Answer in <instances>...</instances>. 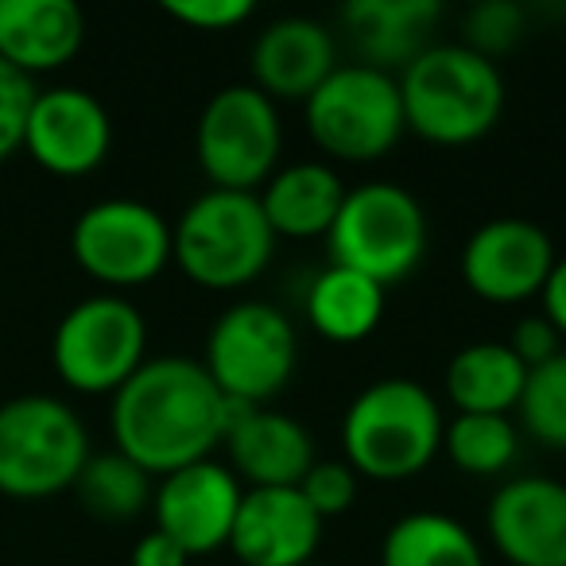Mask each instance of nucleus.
Wrapping results in <instances>:
<instances>
[{
	"label": "nucleus",
	"mask_w": 566,
	"mask_h": 566,
	"mask_svg": "<svg viewBox=\"0 0 566 566\" xmlns=\"http://www.w3.org/2000/svg\"><path fill=\"white\" fill-rule=\"evenodd\" d=\"M113 450L144 473H167L210 458L226 439V396L195 357H148L109 403Z\"/></svg>",
	"instance_id": "f257e3e1"
},
{
	"label": "nucleus",
	"mask_w": 566,
	"mask_h": 566,
	"mask_svg": "<svg viewBox=\"0 0 566 566\" xmlns=\"http://www.w3.org/2000/svg\"><path fill=\"white\" fill-rule=\"evenodd\" d=\"M447 419L431 388L411 377H380L349 400L342 450L357 478L408 481L442 450Z\"/></svg>",
	"instance_id": "f03ea898"
},
{
	"label": "nucleus",
	"mask_w": 566,
	"mask_h": 566,
	"mask_svg": "<svg viewBox=\"0 0 566 566\" xmlns=\"http://www.w3.org/2000/svg\"><path fill=\"white\" fill-rule=\"evenodd\" d=\"M396 82L408 128L442 148L481 140L501 120L509 97L501 66L465 43H431L396 74Z\"/></svg>",
	"instance_id": "7ed1b4c3"
},
{
	"label": "nucleus",
	"mask_w": 566,
	"mask_h": 566,
	"mask_svg": "<svg viewBox=\"0 0 566 566\" xmlns=\"http://www.w3.org/2000/svg\"><path fill=\"white\" fill-rule=\"evenodd\" d=\"M275 241L256 195L210 187L175 218L171 260L206 292H237L272 264Z\"/></svg>",
	"instance_id": "20e7f679"
},
{
	"label": "nucleus",
	"mask_w": 566,
	"mask_h": 566,
	"mask_svg": "<svg viewBox=\"0 0 566 566\" xmlns=\"http://www.w3.org/2000/svg\"><path fill=\"white\" fill-rule=\"evenodd\" d=\"M90 454L86 423L59 396L28 392L0 403V493L12 501H48L74 489Z\"/></svg>",
	"instance_id": "39448f33"
},
{
	"label": "nucleus",
	"mask_w": 566,
	"mask_h": 566,
	"mask_svg": "<svg viewBox=\"0 0 566 566\" xmlns=\"http://www.w3.org/2000/svg\"><path fill=\"white\" fill-rule=\"evenodd\" d=\"M300 365V334L287 311L264 300H241L221 311L206 334L202 369L226 400L264 408L292 385Z\"/></svg>",
	"instance_id": "423d86ee"
},
{
	"label": "nucleus",
	"mask_w": 566,
	"mask_h": 566,
	"mask_svg": "<svg viewBox=\"0 0 566 566\" xmlns=\"http://www.w3.org/2000/svg\"><path fill=\"white\" fill-rule=\"evenodd\" d=\"M334 264L377 280L380 287L408 280L427 252V213L400 182H361L346 190L331 233Z\"/></svg>",
	"instance_id": "0eeeda50"
},
{
	"label": "nucleus",
	"mask_w": 566,
	"mask_h": 566,
	"mask_svg": "<svg viewBox=\"0 0 566 566\" xmlns=\"http://www.w3.org/2000/svg\"><path fill=\"white\" fill-rule=\"evenodd\" d=\"M307 133L326 156L342 164H373L408 128L396 74L365 63H338V71L303 102Z\"/></svg>",
	"instance_id": "6e6552de"
},
{
	"label": "nucleus",
	"mask_w": 566,
	"mask_h": 566,
	"mask_svg": "<svg viewBox=\"0 0 566 566\" xmlns=\"http://www.w3.org/2000/svg\"><path fill=\"white\" fill-rule=\"evenodd\" d=\"M148 361V323L133 300L97 292L78 300L55 326L51 365L82 396H113Z\"/></svg>",
	"instance_id": "1a4fd4ad"
},
{
	"label": "nucleus",
	"mask_w": 566,
	"mask_h": 566,
	"mask_svg": "<svg viewBox=\"0 0 566 566\" xmlns=\"http://www.w3.org/2000/svg\"><path fill=\"white\" fill-rule=\"evenodd\" d=\"M283 151V120L268 94L252 82H233L210 94L198 113L195 156L218 190L256 195L272 179Z\"/></svg>",
	"instance_id": "9d476101"
},
{
	"label": "nucleus",
	"mask_w": 566,
	"mask_h": 566,
	"mask_svg": "<svg viewBox=\"0 0 566 566\" xmlns=\"http://www.w3.org/2000/svg\"><path fill=\"white\" fill-rule=\"evenodd\" d=\"M71 252L90 280L125 295L171 264V221L140 198H102L74 218Z\"/></svg>",
	"instance_id": "9b49d317"
},
{
	"label": "nucleus",
	"mask_w": 566,
	"mask_h": 566,
	"mask_svg": "<svg viewBox=\"0 0 566 566\" xmlns=\"http://www.w3.org/2000/svg\"><path fill=\"white\" fill-rule=\"evenodd\" d=\"M555 244L532 218H489L462 244V280L485 303L535 300L555 268Z\"/></svg>",
	"instance_id": "f8f14e48"
},
{
	"label": "nucleus",
	"mask_w": 566,
	"mask_h": 566,
	"mask_svg": "<svg viewBox=\"0 0 566 566\" xmlns=\"http://www.w3.org/2000/svg\"><path fill=\"white\" fill-rule=\"evenodd\" d=\"M113 120L102 97L82 86L40 90L28 113L24 151L59 179H82L109 159Z\"/></svg>",
	"instance_id": "ddd939ff"
},
{
	"label": "nucleus",
	"mask_w": 566,
	"mask_h": 566,
	"mask_svg": "<svg viewBox=\"0 0 566 566\" xmlns=\"http://www.w3.org/2000/svg\"><path fill=\"white\" fill-rule=\"evenodd\" d=\"M241 496V478L229 465L213 462V458L182 465V470L159 478L156 493H151L156 532L171 535L190 558L213 555L218 547H229Z\"/></svg>",
	"instance_id": "4468645a"
},
{
	"label": "nucleus",
	"mask_w": 566,
	"mask_h": 566,
	"mask_svg": "<svg viewBox=\"0 0 566 566\" xmlns=\"http://www.w3.org/2000/svg\"><path fill=\"white\" fill-rule=\"evenodd\" d=\"M485 527L512 566H566V481L524 473L489 496Z\"/></svg>",
	"instance_id": "2eb2a0df"
},
{
	"label": "nucleus",
	"mask_w": 566,
	"mask_h": 566,
	"mask_svg": "<svg viewBox=\"0 0 566 566\" xmlns=\"http://www.w3.org/2000/svg\"><path fill=\"white\" fill-rule=\"evenodd\" d=\"M323 543V516L300 485L244 489L229 551L241 566H307Z\"/></svg>",
	"instance_id": "dca6fc26"
},
{
	"label": "nucleus",
	"mask_w": 566,
	"mask_h": 566,
	"mask_svg": "<svg viewBox=\"0 0 566 566\" xmlns=\"http://www.w3.org/2000/svg\"><path fill=\"white\" fill-rule=\"evenodd\" d=\"M249 71L252 86L272 102H307L338 71V43L318 20L280 17L252 40Z\"/></svg>",
	"instance_id": "f3484780"
},
{
	"label": "nucleus",
	"mask_w": 566,
	"mask_h": 566,
	"mask_svg": "<svg viewBox=\"0 0 566 566\" xmlns=\"http://www.w3.org/2000/svg\"><path fill=\"white\" fill-rule=\"evenodd\" d=\"M229 465L249 489H283L300 485L303 473L318 462L311 431L287 411L252 408L226 431Z\"/></svg>",
	"instance_id": "a211bd4d"
},
{
	"label": "nucleus",
	"mask_w": 566,
	"mask_h": 566,
	"mask_svg": "<svg viewBox=\"0 0 566 566\" xmlns=\"http://www.w3.org/2000/svg\"><path fill=\"white\" fill-rule=\"evenodd\" d=\"M86 43V17L74 0H0V59L12 71H63Z\"/></svg>",
	"instance_id": "6ab92c4d"
},
{
	"label": "nucleus",
	"mask_w": 566,
	"mask_h": 566,
	"mask_svg": "<svg viewBox=\"0 0 566 566\" xmlns=\"http://www.w3.org/2000/svg\"><path fill=\"white\" fill-rule=\"evenodd\" d=\"M439 0H354L342 9L357 55L377 71H403L431 48V28L439 24Z\"/></svg>",
	"instance_id": "aec40b11"
},
{
	"label": "nucleus",
	"mask_w": 566,
	"mask_h": 566,
	"mask_svg": "<svg viewBox=\"0 0 566 566\" xmlns=\"http://www.w3.org/2000/svg\"><path fill=\"white\" fill-rule=\"evenodd\" d=\"M346 182L323 159H295L287 167H275L272 179L256 190L264 218L275 237H326L346 202Z\"/></svg>",
	"instance_id": "412c9836"
},
{
	"label": "nucleus",
	"mask_w": 566,
	"mask_h": 566,
	"mask_svg": "<svg viewBox=\"0 0 566 566\" xmlns=\"http://www.w3.org/2000/svg\"><path fill=\"white\" fill-rule=\"evenodd\" d=\"M527 365L509 342H470L447 365V396L454 416H509L524 392Z\"/></svg>",
	"instance_id": "4be33fe9"
},
{
	"label": "nucleus",
	"mask_w": 566,
	"mask_h": 566,
	"mask_svg": "<svg viewBox=\"0 0 566 566\" xmlns=\"http://www.w3.org/2000/svg\"><path fill=\"white\" fill-rule=\"evenodd\" d=\"M307 318L326 342L357 346L385 318V287L346 264H331L311 280Z\"/></svg>",
	"instance_id": "5701e85b"
},
{
	"label": "nucleus",
	"mask_w": 566,
	"mask_h": 566,
	"mask_svg": "<svg viewBox=\"0 0 566 566\" xmlns=\"http://www.w3.org/2000/svg\"><path fill=\"white\" fill-rule=\"evenodd\" d=\"M380 566H485V551L458 516L416 509L385 532Z\"/></svg>",
	"instance_id": "b1692460"
},
{
	"label": "nucleus",
	"mask_w": 566,
	"mask_h": 566,
	"mask_svg": "<svg viewBox=\"0 0 566 566\" xmlns=\"http://www.w3.org/2000/svg\"><path fill=\"white\" fill-rule=\"evenodd\" d=\"M74 493L90 516L125 524V520L140 516L144 509H151L156 481L120 450H105V454H90V462L82 465L78 481H74Z\"/></svg>",
	"instance_id": "393cba45"
},
{
	"label": "nucleus",
	"mask_w": 566,
	"mask_h": 566,
	"mask_svg": "<svg viewBox=\"0 0 566 566\" xmlns=\"http://www.w3.org/2000/svg\"><path fill=\"white\" fill-rule=\"evenodd\" d=\"M450 462L473 478H496L520 454V427L509 416H454L442 431Z\"/></svg>",
	"instance_id": "a878e982"
},
{
	"label": "nucleus",
	"mask_w": 566,
	"mask_h": 566,
	"mask_svg": "<svg viewBox=\"0 0 566 566\" xmlns=\"http://www.w3.org/2000/svg\"><path fill=\"white\" fill-rule=\"evenodd\" d=\"M520 427L551 450H566V349L527 369L516 403Z\"/></svg>",
	"instance_id": "bb28decb"
},
{
	"label": "nucleus",
	"mask_w": 566,
	"mask_h": 566,
	"mask_svg": "<svg viewBox=\"0 0 566 566\" xmlns=\"http://www.w3.org/2000/svg\"><path fill=\"white\" fill-rule=\"evenodd\" d=\"M524 9H520L516 0H485V4H473L462 20V40L470 51L485 59H496L504 51H512L524 35Z\"/></svg>",
	"instance_id": "cd10ccee"
},
{
	"label": "nucleus",
	"mask_w": 566,
	"mask_h": 566,
	"mask_svg": "<svg viewBox=\"0 0 566 566\" xmlns=\"http://www.w3.org/2000/svg\"><path fill=\"white\" fill-rule=\"evenodd\" d=\"M300 493L307 496V504L318 516H342L346 509H354L357 501V473L346 458H326L315 462L300 481Z\"/></svg>",
	"instance_id": "c85d7f7f"
},
{
	"label": "nucleus",
	"mask_w": 566,
	"mask_h": 566,
	"mask_svg": "<svg viewBox=\"0 0 566 566\" xmlns=\"http://www.w3.org/2000/svg\"><path fill=\"white\" fill-rule=\"evenodd\" d=\"M35 94H40V86L0 59V164L24 148V128Z\"/></svg>",
	"instance_id": "c756f323"
},
{
	"label": "nucleus",
	"mask_w": 566,
	"mask_h": 566,
	"mask_svg": "<svg viewBox=\"0 0 566 566\" xmlns=\"http://www.w3.org/2000/svg\"><path fill=\"white\" fill-rule=\"evenodd\" d=\"M164 12L195 32H229L252 17V0H167Z\"/></svg>",
	"instance_id": "7c9ffc66"
},
{
	"label": "nucleus",
	"mask_w": 566,
	"mask_h": 566,
	"mask_svg": "<svg viewBox=\"0 0 566 566\" xmlns=\"http://www.w3.org/2000/svg\"><path fill=\"white\" fill-rule=\"evenodd\" d=\"M558 342H563V334L551 326L547 315H524L516 326H512L509 349L527 365V369H535V365L551 361V357L558 354Z\"/></svg>",
	"instance_id": "2f4dec72"
},
{
	"label": "nucleus",
	"mask_w": 566,
	"mask_h": 566,
	"mask_svg": "<svg viewBox=\"0 0 566 566\" xmlns=\"http://www.w3.org/2000/svg\"><path fill=\"white\" fill-rule=\"evenodd\" d=\"M190 555L164 532H144L133 547V566H187Z\"/></svg>",
	"instance_id": "473e14b6"
},
{
	"label": "nucleus",
	"mask_w": 566,
	"mask_h": 566,
	"mask_svg": "<svg viewBox=\"0 0 566 566\" xmlns=\"http://www.w3.org/2000/svg\"><path fill=\"white\" fill-rule=\"evenodd\" d=\"M539 300H543V315H547L551 326L566 338V256L555 260L547 283H543Z\"/></svg>",
	"instance_id": "72a5a7b5"
},
{
	"label": "nucleus",
	"mask_w": 566,
	"mask_h": 566,
	"mask_svg": "<svg viewBox=\"0 0 566 566\" xmlns=\"http://www.w3.org/2000/svg\"><path fill=\"white\" fill-rule=\"evenodd\" d=\"M307 566H315V563H307Z\"/></svg>",
	"instance_id": "f704fd0d"
}]
</instances>
